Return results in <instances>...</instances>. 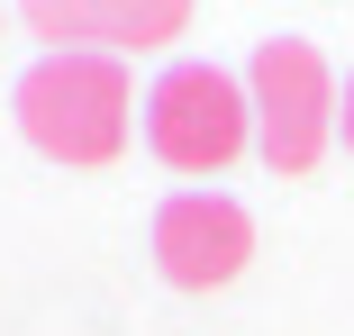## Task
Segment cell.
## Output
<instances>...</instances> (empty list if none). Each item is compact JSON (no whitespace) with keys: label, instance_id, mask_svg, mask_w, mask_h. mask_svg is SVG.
Instances as JSON below:
<instances>
[{"label":"cell","instance_id":"6da1fadb","mask_svg":"<svg viewBox=\"0 0 354 336\" xmlns=\"http://www.w3.org/2000/svg\"><path fill=\"white\" fill-rule=\"evenodd\" d=\"M19 127H28V146L55 155V164H109L127 146V64L118 55H37L19 91H10Z\"/></svg>","mask_w":354,"mask_h":336},{"label":"cell","instance_id":"7a4b0ae2","mask_svg":"<svg viewBox=\"0 0 354 336\" xmlns=\"http://www.w3.org/2000/svg\"><path fill=\"white\" fill-rule=\"evenodd\" d=\"M245 100H254V146L272 173H309L345 109V91L327 82V55L309 37H263L245 64Z\"/></svg>","mask_w":354,"mask_h":336},{"label":"cell","instance_id":"3957f363","mask_svg":"<svg viewBox=\"0 0 354 336\" xmlns=\"http://www.w3.org/2000/svg\"><path fill=\"white\" fill-rule=\"evenodd\" d=\"M254 137V100L218 64H164V82L146 91V146L173 173H218Z\"/></svg>","mask_w":354,"mask_h":336},{"label":"cell","instance_id":"277c9868","mask_svg":"<svg viewBox=\"0 0 354 336\" xmlns=\"http://www.w3.org/2000/svg\"><path fill=\"white\" fill-rule=\"evenodd\" d=\"M245 254H254V218L236 209V200H218V191H173L164 209H155V263H164L173 291L236 282Z\"/></svg>","mask_w":354,"mask_h":336},{"label":"cell","instance_id":"5b68a950","mask_svg":"<svg viewBox=\"0 0 354 336\" xmlns=\"http://www.w3.org/2000/svg\"><path fill=\"white\" fill-rule=\"evenodd\" d=\"M19 19L55 55H155L191 28V0H19Z\"/></svg>","mask_w":354,"mask_h":336},{"label":"cell","instance_id":"8992f818","mask_svg":"<svg viewBox=\"0 0 354 336\" xmlns=\"http://www.w3.org/2000/svg\"><path fill=\"white\" fill-rule=\"evenodd\" d=\"M336 127H345V146H354V82H345V109H336Z\"/></svg>","mask_w":354,"mask_h":336}]
</instances>
